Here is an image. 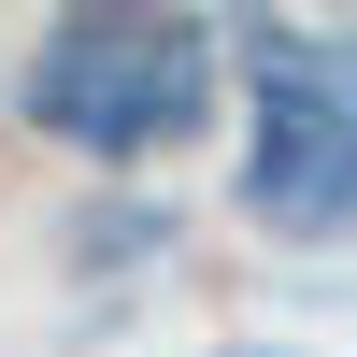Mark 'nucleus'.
Listing matches in <instances>:
<instances>
[{
  "instance_id": "1",
  "label": "nucleus",
  "mask_w": 357,
  "mask_h": 357,
  "mask_svg": "<svg viewBox=\"0 0 357 357\" xmlns=\"http://www.w3.org/2000/svg\"><path fill=\"white\" fill-rule=\"evenodd\" d=\"M215 29L172 15V0H72V15L29 43L15 72V114L43 143H72V158H172V143H200V114H215Z\"/></svg>"
},
{
  "instance_id": "2",
  "label": "nucleus",
  "mask_w": 357,
  "mask_h": 357,
  "mask_svg": "<svg viewBox=\"0 0 357 357\" xmlns=\"http://www.w3.org/2000/svg\"><path fill=\"white\" fill-rule=\"evenodd\" d=\"M215 57H243V100H257V158H243L257 229L343 243V215H357V86H343V43H301L286 15H243Z\"/></svg>"
},
{
  "instance_id": "3",
  "label": "nucleus",
  "mask_w": 357,
  "mask_h": 357,
  "mask_svg": "<svg viewBox=\"0 0 357 357\" xmlns=\"http://www.w3.org/2000/svg\"><path fill=\"white\" fill-rule=\"evenodd\" d=\"M172 215L158 200H100V215H72V272H129V257H158Z\"/></svg>"
},
{
  "instance_id": "4",
  "label": "nucleus",
  "mask_w": 357,
  "mask_h": 357,
  "mask_svg": "<svg viewBox=\"0 0 357 357\" xmlns=\"http://www.w3.org/2000/svg\"><path fill=\"white\" fill-rule=\"evenodd\" d=\"M243 357H257V343H243Z\"/></svg>"
}]
</instances>
